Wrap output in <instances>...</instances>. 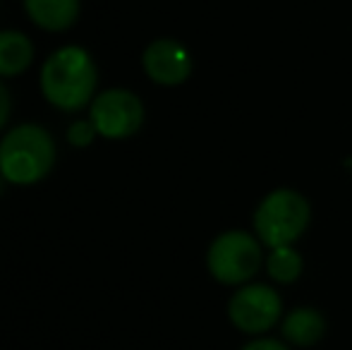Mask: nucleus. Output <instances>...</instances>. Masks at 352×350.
I'll list each match as a JSON object with an SVG mask.
<instances>
[{
    "label": "nucleus",
    "mask_w": 352,
    "mask_h": 350,
    "mask_svg": "<svg viewBox=\"0 0 352 350\" xmlns=\"http://www.w3.org/2000/svg\"><path fill=\"white\" fill-rule=\"evenodd\" d=\"M38 85L43 98L58 111L74 113L91 106L98 85L94 56L82 46L58 48L43 61Z\"/></svg>",
    "instance_id": "nucleus-1"
},
{
    "label": "nucleus",
    "mask_w": 352,
    "mask_h": 350,
    "mask_svg": "<svg viewBox=\"0 0 352 350\" xmlns=\"http://www.w3.org/2000/svg\"><path fill=\"white\" fill-rule=\"evenodd\" d=\"M56 166V140L43 125L22 122L0 140V177L10 185L41 182Z\"/></svg>",
    "instance_id": "nucleus-2"
},
{
    "label": "nucleus",
    "mask_w": 352,
    "mask_h": 350,
    "mask_svg": "<svg viewBox=\"0 0 352 350\" xmlns=\"http://www.w3.org/2000/svg\"><path fill=\"white\" fill-rule=\"evenodd\" d=\"M311 221V206L305 195L290 187L274 190L254 211V233L266 248H285L302 238Z\"/></svg>",
    "instance_id": "nucleus-3"
},
{
    "label": "nucleus",
    "mask_w": 352,
    "mask_h": 350,
    "mask_svg": "<svg viewBox=\"0 0 352 350\" xmlns=\"http://www.w3.org/2000/svg\"><path fill=\"white\" fill-rule=\"evenodd\" d=\"M209 274L223 285H242L259 271L261 243L245 230H226L209 245Z\"/></svg>",
    "instance_id": "nucleus-4"
},
{
    "label": "nucleus",
    "mask_w": 352,
    "mask_h": 350,
    "mask_svg": "<svg viewBox=\"0 0 352 350\" xmlns=\"http://www.w3.org/2000/svg\"><path fill=\"white\" fill-rule=\"evenodd\" d=\"M144 103L135 91L113 87L96 94L89 106V120L94 122L98 137L103 140H127L137 135L144 125Z\"/></svg>",
    "instance_id": "nucleus-5"
},
{
    "label": "nucleus",
    "mask_w": 352,
    "mask_h": 350,
    "mask_svg": "<svg viewBox=\"0 0 352 350\" xmlns=\"http://www.w3.org/2000/svg\"><path fill=\"white\" fill-rule=\"evenodd\" d=\"M280 295L264 283L242 285L228 303V317L245 333H266L280 319Z\"/></svg>",
    "instance_id": "nucleus-6"
},
{
    "label": "nucleus",
    "mask_w": 352,
    "mask_h": 350,
    "mask_svg": "<svg viewBox=\"0 0 352 350\" xmlns=\"http://www.w3.org/2000/svg\"><path fill=\"white\" fill-rule=\"evenodd\" d=\"M142 67L153 85L177 87L190 80L192 56L185 48V43L177 39H153L142 53Z\"/></svg>",
    "instance_id": "nucleus-7"
},
{
    "label": "nucleus",
    "mask_w": 352,
    "mask_h": 350,
    "mask_svg": "<svg viewBox=\"0 0 352 350\" xmlns=\"http://www.w3.org/2000/svg\"><path fill=\"white\" fill-rule=\"evenodd\" d=\"M27 17L43 32H67L77 24L82 0H22Z\"/></svg>",
    "instance_id": "nucleus-8"
},
{
    "label": "nucleus",
    "mask_w": 352,
    "mask_h": 350,
    "mask_svg": "<svg viewBox=\"0 0 352 350\" xmlns=\"http://www.w3.org/2000/svg\"><path fill=\"white\" fill-rule=\"evenodd\" d=\"M36 48L19 29H0V77H17L29 70Z\"/></svg>",
    "instance_id": "nucleus-9"
},
{
    "label": "nucleus",
    "mask_w": 352,
    "mask_h": 350,
    "mask_svg": "<svg viewBox=\"0 0 352 350\" xmlns=\"http://www.w3.org/2000/svg\"><path fill=\"white\" fill-rule=\"evenodd\" d=\"M326 333V319L314 307H295L283 319V336L287 343L300 348H309L319 343Z\"/></svg>",
    "instance_id": "nucleus-10"
},
{
    "label": "nucleus",
    "mask_w": 352,
    "mask_h": 350,
    "mask_svg": "<svg viewBox=\"0 0 352 350\" xmlns=\"http://www.w3.org/2000/svg\"><path fill=\"white\" fill-rule=\"evenodd\" d=\"M266 269H269V276L276 283H292V281L300 278L305 262L292 245H285V248L271 250L269 259H266Z\"/></svg>",
    "instance_id": "nucleus-11"
},
{
    "label": "nucleus",
    "mask_w": 352,
    "mask_h": 350,
    "mask_svg": "<svg viewBox=\"0 0 352 350\" xmlns=\"http://www.w3.org/2000/svg\"><path fill=\"white\" fill-rule=\"evenodd\" d=\"M98 137L96 127H94V122L89 120V118H79V120H74L67 125V142H70L72 146H79V149H84V146H89L94 140Z\"/></svg>",
    "instance_id": "nucleus-12"
},
{
    "label": "nucleus",
    "mask_w": 352,
    "mask_h": 350,
    "mask_svg": "<svg viewBox=\"0 0 352 350\" xmlns=\"http://www.w3.org/2000/svg\"><path fill=\"white\" fill-rule=\"evenodd\" d=\"M10 113H12V96H10V89L0 82V130L8 125Z\"/></svg>",
    "instance_id": "nucleus-13"
},
{
    "label": "nucleus",
    "mask_w": 352,
    "mask_h": 350,
    "mask_svg": "<svg viewBox=\"0 0 352 350\" xmlns=\"http://www.w3.org/2000/svg\"><path fill=\"white\" fill-rule=\"evenodd\" d=\"M242 350H287V346L276 341V338H256V341L247 343Z\"/></svg>",
    "instance_id": "nucleus-14"
}]
</instances>
